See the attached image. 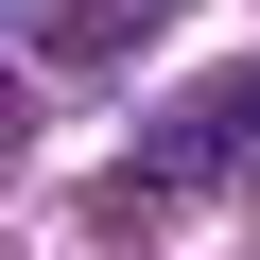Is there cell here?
<instances>
[{
    "instance_id": "6da1fadb",
    "label": "cell",
    "mask_w": 260,
    "mask_h": 260,
    "mask_svg": "<svg viewBox=\"0 0 260 260\" xmlns=\"http://www.w3.org/2000/svg\"><path fill=\"white\" fill-rule=\"evenodd\" d=\"M243 139H260V70H243V87H208L191 121H156V156H139V174H156V191H191V174H225Z\"/></svg>"
}]
</instances>
